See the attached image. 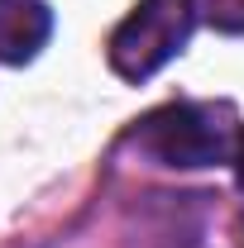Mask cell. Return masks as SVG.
Returning <instances> with one entry per match:
<instances>
[{
    "label": "cell",
    "mask_w": 244,
    "mask_h": 248,
    "mask_svg": "<svg viewBox=\"0 0 244 248\" xmlns=\"http://www.w3.org/2000/svg\"><path fill=\"white\" fill-rule=\"evenodd\" d=\"M196 19H201L196 0H139L120 24H115L110 48H105L115 77H124V81H149L153 72H163L192 43Z\"/></svg>",
    "instance_id": "obj_2"
},
{
    "label": "cell",
    "mask_w": 244,
    "mask_h": 248,
    "mask_svg": "<svg viewBox=\"0 0 244 248\" xmlns=\"http://www.w3.org/2000/svg\"><path fill=\"white\" fill-rule=\"evenodd\" d=\"M196 10L215 33H244V0H196Z\"/></svg>",
    "instance_id": "obj_4"
},
{
    "label": "cell",
    "mask_w": 244,
    "mask_h": 248,
    "mask_svg": "<svg viewBox=\"0 0 244 248\" xmlns=\"http://www.w3.org/2000/svg\"><path fill=\"white\" fill-rule=\"evenodd\" d=\"M129 139L163 167H220V162H235L240 129H235L230 105L173 100V105L144 115Z\"/></svg>",
    "instance_id": "obj_1"
},
{
    "label": "cell",
    "mask_w": 244,
    "mask_h": 248,
    "mask_svg": "<svg viewBox=\"0 0 244 248\" xmlns=\"http://www.w3.org/2000/svg\"><path fill=\"white\" fill-rule=\"evenodd\" d=\"M53 33V10L43 0H0V62L24 67Z\"/></svg>",
    "instance_id": "obj_3"
},
{
    "label": "cell",
    "mask_w": 244,
    "mask_h": 248,
    "mask_svg": "<svg viewBox=\"0 0 244 248\" xmlns=\"http://www.w3.org/2000/svg\"><path fill=\"white\" fill-rule=\"evenodd\" d=\"M235 182L244 191V129H240V143H235Z\"/></svg>",
    "instance_id": "obj_5"
}]
</instances>
